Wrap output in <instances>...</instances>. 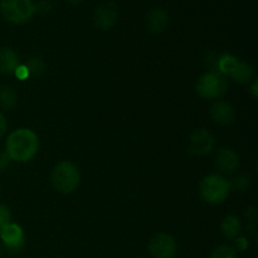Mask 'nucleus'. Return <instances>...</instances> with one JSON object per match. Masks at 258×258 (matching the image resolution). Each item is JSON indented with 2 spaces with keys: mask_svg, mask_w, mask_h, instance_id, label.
<instances>
[{
  "mask_svg": "<svg viewBox=\"0 0 258 258\" xmlns=\"http://www.w3.org/2000/svg\"><path fill=\"white\" fill-rule=\"evenodd\" d=\"M258 82L257 81H254L253 83H252V86H251V90H249V92H251V95H252V97L253 98H257L258 97Z\"/></svg>",
  "mask_w": 258,
  "mask_h": 258,
  "instance_id": "obj_27",
  "label": "nucleus"
},
{
  "mask_svg": "<svg viewBox=\"0 0 258 258\" xmlns=\"http://www.w3.org/2000/svg\"><path fill=\"white\" fill-rule=\"evenodd\" d=\"M7 130H8L7 120H5L4 115H3V113L0 112V139H2L3 136L5 135V133H7Z\"/></svg>",
  "mask_w": 258,
  "mask_h": 258,
  "instance_id": "obj_25",
  "label": "nucleus"
},
{
  "mask_svg": "<svg viewBox=\"0 0 258 258\" xmlns=\"http://www.w3.org/2000/svg\"><path fill=\"white\" fill-rule=\"evenodd\" d=\"M241 221L236 216H232L231 214V216L224 217V219L222 221V233L228 239H236L239 236V233H241Z\"/></svg>",
  "mask_w": 258,
  "mask_h": 258,
  "instance_id": "obj_14",
  "label": "nucleus"
},
{
  "mask_svg": "<svg viewBox=\"0 0 258 258\" xmlns=\"http://www.w3.org/2000/svg\"><path fill=\"white\" fill-rule=\"evenodd\" d=\"M211 258H237V251L231 246H219L212 252Z\"/></svg>",
  "mask_w": 258,
  "mask_h": 258,
  "instance_id": "obj_19",
  "label": "nucleus"
},
{
  "mask_svg": "<svg viewBox=\"0 0 258 258\" xmlns=\"http://www.w3.org/2000/svg\"><path fill=\"white\" fill-rule=\"evenodd\" d=\"M216 145V140L212 133H209L206 128H199L196 130L189 138L188 151L193 155L203 156L211 153Z\"/></svg>",
  "mask_w": 258,
  "mask_h": 258,
  "instance_id": "obj_7",
  "label": "nucleus"
},
{
  "mask_svg": "<svg viewBox=\"0 0 258 258\" xmlns=\"http://www.w3.org/2000/svg\"><path fill=\"white\" fill-rule=\"evenodd\" d=\"M14 75H15V77H17L18 80H20V81L27 80V78L30 76L29 75V71H28L27 66H25V64H19V66H18V68H17V70H15Z\"/></svg>",
  "mask_w": 258,
  "mask_h": 258,
  "instance_id": "obj_22",
  "label": "nucleus"
},
{
  "mask_svg": "<svg viewBox=\"0 0 258 258\" xmlns=\"http://www.w3.org/2000/svg\"><path fill=\"white\" fill-rule=\"evenodd\" d=\"M237 63H238V59H237L234 55L228 54V53L221 55V57L218 58V60H217L218 73L223 75L224 77H226V76H231V73L233 72V70L236 68Z\"/></svg>",
  "mask_w": 258,
  "mask_h": 258,
  "instance_id": "obj_17",
  "label": "nucleus"
},
{
  "mask_svg": "<svg viewBox=\"0 0 258 258\" xmlns=\"http://www.w3.org/2000/svg\"><path fill=\"white\" fill-rule=\"evenodd\" d=\"M169 24V14L161 8H154L146 15V27L153 34H160Z\"/></svg>",
  "mask_w": 258,
  "mask_h": 258,
  "instance_id": "obj_12",
  "label": "nucleus"
},
{
  "mask_svg": "<svg viewBox=\"0 0 258 258\" xmlns=\"http://www.w3.org/2000/svg\"><path fill=\"white\" fill-rule=\"evenodd\" d=\"M39 150V139L30 128H18L13 131L5 143V153L10 160L27 163L37 155Z\"/></svg>",
  "mask_w": 258,
  "mask_h": 258,
  "instance_id": "obj_1",
  "label": "nucleus"
},
{
  "mask_svg": "<svg viewBox=\"0 0 258 258\" xmlns=\"http://www.w3.org/2000/svg\"><path fill=\"white\" fill-rule=\"evenodd\" d=\"M253 75H254V71L251 64H248V63L246 62H239L238 60L236 68H234L233 72L231 73V77L233 78L236 82L242 83V85H243V83H248L249 81L253 78Z\"/></svg>",
  "mask_w": 258,
  "mask_h": 258,
  "instance_id": "obj_15",
  "label": "nucleus"
},
{
  "mask_svg": "<svg viewBox=\"0 0 258 258\" xmlns=\"http://www.w3.org/2000/svg\"><path fill=\"white\" fill-rule=\"evenodd\" d=\"M10 219H12V214L8 207L0 204V232L10 223Z\"/></svg>",
  "mask_w": 258,
  "mask_h": 258,
  "instance_id": "obj_21",
  "label": "nucleus"
},
{
  "mask_svg": "<svg viewBox=\"0 0 258 258\" xmlns=\"http://www.w3.org/2000/svg\"><path fill=\"white\" fill-rule=\"evenodd\" d=\"M0 258H2V248H0Z\"/></svg>",
  "mask_w": 258,
  "mask_h": 258,
  "instance_id": "obj_29",
  "label": "nucleus"
},
{
  "mask_svg": "<svg viewBox=\"0 0 258 258\" xmlns=\"http://www.w3.org/2000/svg\"><path fill=\"white\" fill-rule=\"evenodd\" d=\"M0 238H2L3 243L8 248V251L13 252V253H18L24 248L25 238L24 232H23L22 227L17 223H12L10 222L2 232H0Z\"/></svg>",
  "mask_w": 258,
  "mask_h": 258,
  "instance_id": "obj_9",
  "label": "nucleus"
},
{
  "mask_svg": "<svg viewBox=\"0 0 258 258\" xmlns=\"http://www.w3.org/2000/svg\"><path fill=\"white\" fill-rule=\"evenodd\" d=\"M50 9V3L49 2H40L39 4L35 5V12L40 10V12H48Z\"/></svg>",
  "mask_w": 258,
  "mask_h": 258,
  "instance_id": "obj_26",
  "label": "nucleus"
},
{
  "mask_svg": "<svg viewBox=\"0 0 258 258\" xmlns=\"http://www.w3.org/2000/svg\"><path fill=\"white\" fill-rule=\"evenodd\" d=\"M10 163V159L9 156L7 155V153H0V171L4 170L5 168H8V165H9Z\"/></svg>",
  "mask_w": 258,
  "mask_h": 258,
  "instance_id": "obj_24",
  "label": "nucleus"
},
{
  "mask_svg": "<svg viewBox=\"0 0 258 258\" xmlns=\"http://www.w3.org/2000/svg\"><path fill=\"white\" fill-rule=\"evenodd\" d=\"M211 117L218 125L228 126L236 120V111L231 103L226 101H217L211 107Z\"/></svg>",
  "mask_w": 258,
  "mask_h": 258,
  "instance_id": "obj_11",
  "label": "nucleus"
},
{
  "mask_svg": "<svg viewBox=\"0 0 258 258\" xmlns=\"http://www.w3.org/2000/svg\"><path fill=\"white\" fill-rule=\"evenodd\" d=\"M118 20V9L113 3H103L98 5L93 13V22L95 25L101 30H108Z\"/></svg>",
  "mask_w": 258,
  "mask_h": 258,
  "instance_id": "obj_8",
  "label": "nucleus"
},
{
  "mask_svg": "<svg viewBox=\"0 0 258 258\" xmlns=\"http://www.w3.org/2000/svg\"><path fill=\"white\" fill-rule=\"evenodd\" d=\"M19 64V55L12 48H0V73L13 75Z\"/></svg>",
  "mask_w": 258,
  "mask_h": 258,
  "instance_id": "obj_13",
  "label": "nucleus"
},
{
  "mask_svg": "<svg viewBox=\"0 0 258 258\" xmlns=\"http://www.w3.org/2000/svg\"><path fill=\"white\" fill-rule=\"evenodd\" d=\"M68 3H71V4H80V3H82L83 0H67Z\"/></svg>",
  "mask_w": 258,
  "mask_h": 258,
  "instance_id": "obj_28",
  "label": "nucleus"
},
{
  "mask_svg": "<svg viewBox=\"0 0 258 258\" xmlns=\"http://www.w3.org/2000/svg\"><path fill=\"white\" fill-rule=\"evenodd\" d=\"M249 184H251V178L247 175H244V174H242V175L237 176V178L234 179V181L233 183H231V185H232V189L234 188L236 190L243 191L248 188Z\"/></svg>",
  "mask_w": 258,
  "mask_h": 258,
  "instance_id": "obj_20",
  "label": "nucleus"
},
{
  "mask_svg": "<svg viewBox=\"0 0 258 258\" xmlns=\"http://www.w3.org/2000/svg\"><path fill=\"white\" fill-rule=\"evenodd\" d=\"M149 252L154 258H174L176 253V242L170 234L159 233L151 238Z\"/></svg>",
  "mask_w": 258,
  "mask_h": 258,
  "instance_id": "obj_6",
  "label": "nucleus"
},
{
  "mask_svg": "<svg viewBox=\"0 0 258 258\" xmlns=\"http://www.w3.org/2000/svg\"><path fill=\"white\" fill-rule=\"evenodd\" d=\"M18 103V95L14 88L5 86L0 88V107L5 111L13 110Z\"/></svg>",
  "mask_w": 258,
  "mask_h": 258,
  "instance_id": "obj_16",
  "label": "nucleus"
},
{
  "mask_svg": "<svg viewBox=\"0 0 258 258\" xmlns=\"http://www.w3.org/2000/svg\"><path fill=\"white\" fill-rule=\"evenodd\" d=\"M25 66L32 76H40L45 72V63L40 58H30Z\"/></svg>",
  "mask_w": 258,
  "mask_h": 258,
  "instance_id": "obj_18",
  "label": "nucleus"
},
{
  "mask_svg": "<svg viewBox=\"0 0 258 258\" xmlns=\"http://www.w3.org/2000/svg\"><path fill=\"white\" fill-rule=\"evenodd\" d=\"M232 190L231 181L219 174L206 176L199 185L202 199L209 204H221L228 198Z\"/></svg>",
  "mask_w": 258,
  "mask_h": 258,
  "instance_id": "obj_3",
  "label": "nucleus"
},
{
  "mask_svg": "<svg viewBox=\"0 0 258 258\" xmlns=\"http://www.w3.org/2000/svg\"><path fill=\"white\" fill-rule=\"evenodd\" d=\"M197 92L207 100H216L222 97L228 90L226 77L218 72H207L197 81Z\"/></svg>",
  "mask_w": 258,
  "mask_h": 258,
  "instance_id": "obj_5",
  "label": "nucleus"
},
{
  "mask_svg": "<svg viewBox=\"0 0 258 258\" xmlns=\"http://www.w3.org/2000/svg\"><path fill=\"white\" fill-rule=\"evenodd\" d=\"M0 10L7 22L24 24L34 15L35 4L32 0H0Z\"/></svg>",
  "mask_w": 258,
  "mask_h": 258,
  "instance_id": "obj_4",
  "label": "nucleus"
},
{
  "mask_svg": "<svg viewBox=\"0 0 258 258\" xmlns=\"http://www.w3.org/2000/svg\"><path fill=\"white\" fill-rule=\"evenodd\" d=\"M236 246L239 251H246V249L248 248V241H247L244 237H237Z\"/></svg>",
  "mask_w": 258,
  "mask_h": 258,
  "instance_id": "obj_23",
  "label": "nucleus"
},
{
  "mask_svg": "<svg viewBox=\"0 0 258 258\" xmlns=\"http://www.w3.org/2000/svg\"><path fill=\"white\" fill-rule=\"evenodd\" d=\"M52 184L57 191L62 194L73 193L81 183V173L71 161H60L52 171Z\"/></svg>",
  "mask_w": 258,
  "mask_h": 258,
  "instance_id": "obj_2",
  "label": "nucleus"
},
{
  "mask_svg": "<svg viewBox=\"0 0 258 258\" xmlns=\"http://www.w3.org/2000/svg\"><path fill=\"white\" fill-rule=\"evenodd\" d=\"M214 164L218 171L226 175L236 173V170L239 166V156L234 150L228 148L219 149L216 153L214 158Z\"/></svg>",
  "mask_w": 258,
  "mask_h": 258,
  "instance_id": "obj_10",
  "label": "nucleus"
}]
</instances>
